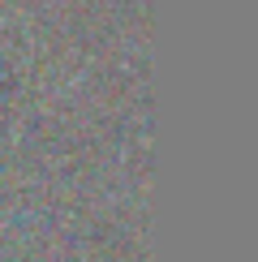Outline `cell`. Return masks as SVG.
Wrapping results in <instances>:
<instances>
[]
</instances>
